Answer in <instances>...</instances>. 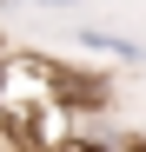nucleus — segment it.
<instances>
[{
    "instance_id": "f257e3e1",
    "label": "nucleus",
    "mask_w": 146,
    "mask_h": 152,
    "mask_svg": "<svg viewBox=\"0 0 146 152\" xmlns=\"http://www.w3.org/2000/svg\"><path fill=\"white\" fill-rule=\"evenodd\" d=\"M73 40H80V46H93V53H113V60H146V46H139V40H126V33H106V27H80Z\"/></svg>"
},
{
    "instance_id": "f03ea898",
    "label": "nucleus",
    "mask_w": 146,
    "mask_h": 152,
    "mask_svg": "<svg viewBox=\"0 0 146 152\" xmlns=\"http://www.w3.org/2000/svg\"><path fill=\"white\" fill-rule=\"evenodd\" d=\"M0 7H80V0H0Z\"/></svg>"
}]
</instances>
